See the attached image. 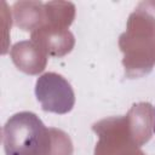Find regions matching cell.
Segmentation results:
<instances>
[{"label": "cell", "instance_id": "1", "mask_svg": "<svg viewBox=\"0 0 155 155\" xmlns=\"http://www.w3.org/2000/svg\"><path fill=\"white\" fill-rule=\"evenodd\" d=\"M154 132H155V111H154Z\"/></svg>", "mask_w": 155, "mask_h": 155}]
</instances>
